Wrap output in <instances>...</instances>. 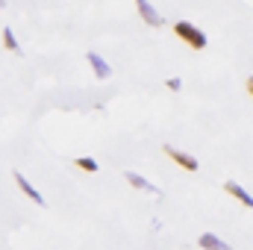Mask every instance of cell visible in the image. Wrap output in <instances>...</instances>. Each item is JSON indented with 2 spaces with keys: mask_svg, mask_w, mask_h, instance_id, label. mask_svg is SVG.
Returning a JSON list of instances; mask_svg holds the SVG:
<instances>
[{
  "mask_svg": "<svg viewBox=\"0 0 253 250\" xmlns=\"http://www.w3.org/2000/svg\"><path fill=\"white\" fill-rule=\"evenodd\" d=\"M124 180H126V183H129L132 188H141V191H150V194H156V197H159V188L153 186V183H147L144 177L132 174V171H126V174H124Z\"/></svg>",
  "mask_w": 253,
  "mask_h": 250,
  "instance_id": "7",
  "label": "cell"
},
{
  "mask_svg": "<svg viewBox=\"0 0 253 250\" xmlns=\"http://www.w3.org/2000/svg\"><path fill=\"white\" fill-rule=\"evenodd\" d=\"M3 47H6V50H15V53H21V47H18V42H15V33H12L9 27L3 30Z\"/></svg>",
  "mask_w": 253,
  "mask_h": 250,
  "instance_id": "10",
  "label": "cell"
},
{
  "mask_svg": "<svg viewBox=\"0 0 253 250\" xmlns=\"http://www.w3.org/2000/svg\"><path fill=\"white\" fill-rule=\"evenodd\" d=\"M88 62H91V68H94V74H97V80H106V77L112 74V68L106 65V59H103L100 53H94V50L88 53Z\"/></svg>",
  "mask_w": 253,
  "mask_h": 250,
  "instance_id": "8",
  "label": "cell"
},
{
  "mask_svg": "<svg viewBox=\"0 0 253 250\" xmlns=\"http://www.w3.org/2000/svg\"><path fill=\"white\" fill-rule=\"evenodd\" d=\"M248 91H251V97H253V77L248 80Z\"/></svg>",
  "mask_w": 253,
  "mask_h": 250,
  "instance_id": "12",
  "label": "cell"
},
{
  "mask_svg": "<svg viewBox=\"0 0 253 250\" xmlns=\"http://www.w3.org/2000/svg\"><path fill=\"white\" fill-rule=\"evenodd\" d=\"M165 85H168V88H171V91H180V88H183V83H180V80H177V77H171V80H168V83H165Z\"/></svg>",
  "mask_w": 253,
  "mask_h": 250,
  "instance_id": "11",
  "label": "cell"
},
{
  "mask_svg": "<svg viewBox=\"0 0 253 250\" xmlns=\"http://www.w3.org/2000/svg\"><path fill=\"white\" fill-rule=\"evenodd\" d=\"M197 245H200L203 250H230V245H227V242H221L215 233H203V236L197 239Z\"/></svg>",
  "mask_w": 253,
  "mask_h": 250,
  "instance_id": "6",
  "label": "cell"
},
{
  "mask_svg": "<svg viewBox=\"0 0 253 250\" xmlns=\"http://www.w3.org/2000/svg\"><path fill=\"white\" fill-rule=\"evenodd\" d=\"M15 183H18V188H21V191H24V194H27L30 200H36L39 206H44V197L39 194V188H33V183H30V180H27V177H24L21 171H15Z\"/></svg>",
  "mask_w": 253,
  "mask_h": 250,
  "instance_id": "4",
  "label": "cell"
},
{
  "mask_svg": "<svg viewBox=\"0 0 253 250\" xmlns=\"http://www.w3.org/2000/svg\"><path fill=\"white\" fill-rule=\"evenodd\" d=\"M174 33L180 36V42L189 44L191 50H203V47H206V33L197 30L191 21H177V24H174Z\"/></svg>",
  "mask_w": 253,
  "mask_h": 250,
  "instance_id": "1",
  "label": "cell"
},
{
  "mask_svg": "<svg viewBox=\"0 0 253 250\" xmlns=\"http://www.w3.org/2000/svg\"><path fill=\"white\" fill-rule=\"evenodd\" d=\"M224 191H227V194H233L239 203H245V206H251V209H253V197H251V194H248V191H245L242 186H239V183L227 180V183H224Z\"/></svg>",
  "mask_w": 253,
  "mask_h": 250,
  "instance_id": "5",
  "label": "cell"
},
{
  "mask_svg": "<svg viewBox=\"0 0 253 250\" xmlns=\"http://www.w3.org/2000/svg\"><path fill=\"white\" fill-rule=\"evenodd\" d=\"M77 168H83V171H88V174H97V159H91V156H80L77 159Z\"/></svg>",
  "mask_w": 253,
  "mask_h": 250,
  "instance_id": "9",
  "label": "cell"
},
{
  "mask_svg": "<svg viewBox=\"0 0 253 250\" xmlns=\"http://www.w3.org/2000/svg\"><path fill=\"white\" fill-rule=\"evenodd\" d=\"M135 9H138V15L144 18V24H150V27H162V24H165V18H162V15H159L147 0H138V3H135Z\"/></svg>",
  "mask_w": 253,
  "mask_h": 250,
  "instance_id": "3",
  "label": "cell"
},
{
  "mask_svg": "<svg viewBox=\"0 0 253 250\" xmlns=\"http://www.w3.org/2000/svg\"><path fill=\"white\" fill-rule=\"evenodd\" d=\"M165 156H171L180 168H186V171H197L200 168V162L194 159V156H189V153H183V150H177V147H171V144H165Z\"/></svg>",
  "mask_w": 253,
  "mask_h": 250,
  "instance_id": "2",
  "label": "cell"
}]
</instances>
